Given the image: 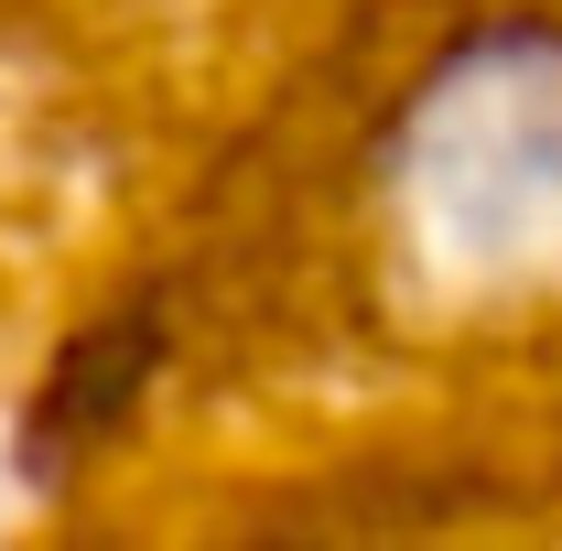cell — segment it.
<instances>
[{
    "mask_svg": "<svg viewBox=\"0 0 562 551\" xmlns=\"http://www.w3.org/2000/svg\"><path fill=\"white\" fill-rule=\"evenodd\" d=\"M390 216L443 303H562V22H487L422 76L390 140Z\"/></svg>",
    "mask_w": 562,
    "mask_h": 551,
    "instance_id": "1",
    "label": "cell"
}]
</instances>
